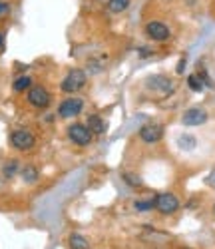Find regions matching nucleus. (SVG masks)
<instances>
[{
	"label": "nucleus",
	"instance_id": "7ed1b4c3",
	"mask_svg": "<svg viewBox=\"0 0 215 249\" xmlns=\"http://www.w3.org/2000/svg\"><path fill=\"white\" fill-rule=\"evenodd\" d=\"M34 143H36V138L32 132L28 130H14L10 134V146L18 152H28L34 148Z\"/></svg>",
	"mask_w": 215,
	"mask_h": 249
},
{
	"label": "nucleus",
	"instance_id": "f03ea898",
	"mask_svg": "<svg viewBox=\"0 0 215 249\" xmlns=\"http://www.w3.org/2000/svg\"><path fill=\"white\" fill-rule=\"evenodd\" d=\"M92 130L88 128V124H72V126L68 128V138L72 143H76V146H90L92 143Z\"/></svg>",
	"mask_w": 215,
	"mask_h": 249
},
{
	"label": "nucleus",
	"instance_id": "f3484780",
	"mask_svg": "<svg viewBox=\"0 0 215 249\" xmlns=\"http://www.w3.org/2000/svg\"><path fill=\"white\" fill-rule=\"evenodd\" d=\"M70 245H72V249H88V241H86L82 235H78V233L70 235Z\"/></svg>",
	"mask_w": 215,
	"mask_h": 249
},
{
	"label": "nucleus",
	"instance_id": "412c9836",
	"mask_svg": "<svg viewBox=\"0 0 215 249\" xmlns=\"http://www.w3.org/2000/svg\"><path fill=\"white\" fill-rule=\"evenodd\" d=\"M8 10H10V6L4 2V0H0V16H6Z\"/></svg>",
	"mask_w": 215,
	"mask_h": 249
},
{
	"label": "nucleus",
	"instance_id": "6e6552de",
	"mask_svg": "<svg viewBox=\"0 0 215 249\" xmlns=\"http://www.w3.org/2000/svg\"><path fill=\"white\" fill-rule=\"evenodd\" d=\"M207 122V112L201 110V108H189L183 116H181V124L187 128H196V126H201V124Z\"/></svg>",
	"mask_w": 215,
	"mask_h": 249
},
{
	"label": "nucleus",
	"instance_id": "f257e3e1",
	"mask_svg": "<svg viewBox=\"0 0 215 249\" xmlns=\"http://www.w3.org/2000/svg\"><path fill=\"white\" fill-rule=\"evenodd\" d=\"M86 82H88V74H86L82 68H74L66 74V78L62 80V92L76 94L86 86Z\"/></svg>",
	"mask_w": 215,
	"mask_h": 249
},
{
	"label": "nucleus",
	"instance_id": "9d476101",
	"mask_svg": "<svg viewBox=\"0 0 215 249\" xmlns=\"http://www.w3.org/2000/svg\"><path fill=\"white\" fill-rule=\"evenodd\" d=\"M149 90H154L158 94H169L174 90V84H171V80L165 78V76H152L147 78V84H145Z\"/></svg>",
	"mask_w": 215,
	"mask_h": 249
},
{
	"label": "nucleus",
	"instance_id": "2eb2a0df",
	"mask_svg": "<svg viewBox=\"0 0 215 249\" xmlns=\"http://www.w3.org/2000/svg\"><path fill=\"white\" fill-rule=\"evenodd\" d=\"M20 176H22V179H24L26 183H34V181L38 179V170L34 168V165H26Z\"/></svg>",
	"mask_w": 215,
	"mask_h": 249
},
{
	"label": "nucleus",
	"instance_id": "0eeeda50",
	"mask_svg": "<svg viewBox=\"0 0 215 249\" xmlns=\"http://www.w3.org/2000/svg\"><path fill=\"white\" fill-rule=\"evenodd\" d=\"M28 102L32 104L34 108L44 110V108L50 106L52 96H50V92H48L44 86H32V88L28 90Z\"/></svg>",
	"mask_w": 215,
	"mask_h": 249
},
{
	"label": "nucleus",
	"instance_id": "a211bd4d",
	"mask_svg": "<svg viewBox=\"0 0 215 249\" xmlns=\"http://www.w3.org/2000/svg\"><path fill=\"white\" fill-rule=\"evenodd\" d=\"M16 172H18V161H16V160L8 161V163L4 165V168H2L4 178H12V176H16Z\"/></svg>",
	"mask_w": 215,
	"mask_h": 249
},
{
	"label": "nucleus",
	"instance_id": "39448f33",
	"mask_svg": "<svg viewBox=\"0 0 215 249\" xmlns=\"http://www.w3.org/2000/svg\"><path fill=\"white\" fill-rule=\"evenodd\" d=\"M154 199H156V210L160 213H163V215H171V213H176L179 210V199L174 194H169V192L160 194Z\"/></svg>",
	"mask_w": 215,
	"mask_h": 249
},
{
	"label": "nucleus",
	"instance_id": "4468645a",
	"mask_svg": "<svg viewBox=\"0 0 215 249\" xmlns=\"http://www.w3.org/2000/svg\"><path fill=\"white\" fill-rule=\"evenodd\" d=\"M187 86H189L193 92H201L205 84H203V80H201L197 74H189V76H187Z\"/></svg>",
	"mask_w": 215,
	"mask_h": 249
},
{
	"label": "nucleus",
	"instance_id": "ddd939ff",
	"mask_svg": "<svg viewBox=\"0 0 215 249\" xmlns=\"http://www.w3.org/2000/svg\"><path fill=\"white\" fill-rule=\"evenodd\" d=\"M12 88H14V92H24V90H30L32 88V78L30 76H18L16 80H14V84H12Z\"/></svg>",
	"mask_w": 215,
	"mask_h": 249
},
{
	"label": "nucleus",
	"instance_id": "1a4fd4ad",
	"mask_svg": "<svg viewBox=\"0 0 215 249\" xmlns=\"http://www.w3.org/2000/svg\"><path fill=\"white\" fill-rule=\"evenodd\" d=\"M140 138L145 143H156L163 138V126H160V124H147V126L140 130Z\"/></svg>",
	"mask_w": 215,
	"mask_h": 249
},
{
	"label": "nucleus",
	"instance_id": "f8f14e48",
	"mask_svg": "<svg viewBox=\"0 0 215 249\" xmlns=\"http://www.w3.org/2000/svg\"><path fill=\"white\" fill-rule=\"evenodd\" d=\"M130 4H132V0H108L106 8L112 14H122V12H125L127 8H130Z\"/></svg>",
	"mask_w": 215,
	"mask_h": 249
},
{
	"label": "nucleus",
	"instance_id": "423d86ee",
	"mask_svg": "<svg viewBox=\"0 0 215 249\" xmlns=\"http://www.w3.org/2000/svg\"><path fill=\"white\" fill-rule=\"evenodd\" d=\"M82 110H84V100L82 98H66V100L60 102L58 116L68 120V118H74V116L82 114Z\"/></svg>",
	"mask_w": 215,
	"mask_h": 249
},
{
	"label": "nucleus",
	"instance_id": "9b49d317",
	"mask_svg": "<svg viewBox=\"0 0 215 249\" xmlns=\"http://www.w3.org/2000/svg\"><path fill=\"white\" fill-rule=\"evenodd\" d=\"M88 128L92 130V134L102 136V134H106V130H108V124H106V120L100 118L98 114H92V116H88Z\"/></svg>",
	"mask_w": 215,
	"mask_h": 249
},
{
	"label": "nucleus",
	"instance_id": "4be33fe9",
	"mask_svg": "<svg viewBox=\"0 0 215 249\" xmlns=\"http://www.w3.org/2000/svg\"><path fill=\"white\" fill-rule=\"evenodd\" d=\"M0 48H4V34L0 32Z\"/></svg>",
	"mask_w": 215,
	"mask_h": 249
},
{
	"label": "nucleus",
	"instance_id": "6ab92c4d",
	"mask_svg": "<svg viewBox=\"0 0 215 249\" xmlns=\"http://www.w3.org/2000/svg\"><path fill=\"white\" fill-rule=\"evenodd\" d=\"M134 207L138 212H149V210H154L156 207V199H147V201H136Z\"/></svg>",
	"mask_w": 215,
	"mask_h": 249
},
{
	"label": "nucleus",
	"instance_id": "dca6fc26",
	"mask_svg": "<svg viewBox=\"0 0 215 249\" xmlns=\"http://www.w3.org/2000/svg\"><path fill=\"white\" fill-rule=\"evenodd\" d=\"M196 138L193 136H187V134H183V136H179V140H178V143H179V148L181 150H193L196 148Z\"/></svg>",
	"mask_w": 215,
	"mask_h": 249
},
{
	"label": "nucleus",
	"instance_id": "aec40b11",
	"mask_svg": "<svg viewBox=\"0 0 215 249\" xmlns=\"http://www.w3.org/2000/svg\"><path fill=\"white\" fill-rule=\"evenodd\" d=\"M124 179H125V181H130V183H134V185H140V183H142L140 179L134 178V174H124Z\"/></svg>",
	"mask_w": 215,
	"mask_h": 249
},
{
	"label": "nucleus",
	"instance_id": "20e7f679",
	"mask_svg": "<svg viewBox=\"0 0 215 249\" xmlns=\"http://www.w3.org/2000/svg\"><path fill=\"white\" fill-rule=\"evenodd\" d=\"M143 32L149 40H154V42H165V40H169V36H171L169 26L163 24L161 20H149L143 28Z\"/></svg>",
	"mask_w": 215,
	"mask_h": 249
}]
</instances>
